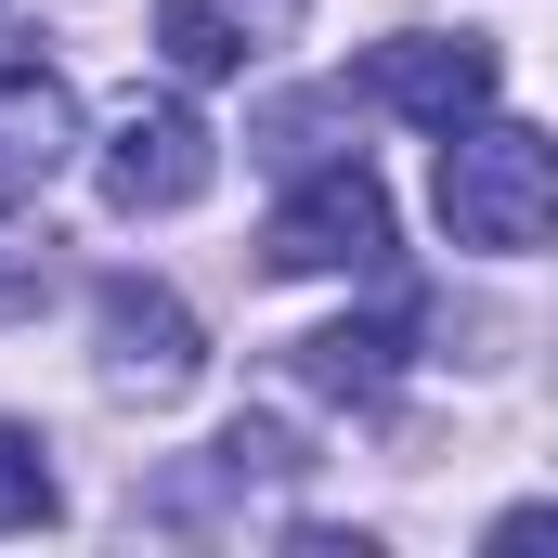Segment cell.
<instances>
[{"instance_id": "obj_6", "label": "cell", "mask_w": 558, "mask_h": 558, "mask_svg": "<svg viewBox=\"0 0 558 558\" xmlns=\"http://www.w3.org/2000/svg\"><path fill=\"white\" fill-rule=\"evenodd\" d=\"M65 156H78V105H65V78H52V65H0V208L39 195Z\"/></svg>"}, {"instance_id": "obj_10", "label": "cell", "mask_w": 558, "mask_h": 558, "mask_svg": "<svg viewBox=\"0 0 558 558\" xmlns=\"http://www.w3.org/2000/svg\"><path fill=\"white\" fill-rule=\"evenodd\" d=\"M39 312H52V247L0 234V325H39Z\"/></svg>"}, {"instance_id": "obj_9", "label": "cell", "mask_w": 558, "mask_h": 558, "mask_svg": "<svg viewBox=\"0 0 558 558\" xmlns=\"http://www.w3.org/2000/svg\"><path fill=\"white\" fill-rule=\"evenodd\" d=\"M65 494H52V454H39V428L0 416V533H39Z\"/></svg>"}, {"instance_id": "obj_7", "label": "cell", "mask_w": 558, "mask_h": 558, "mask_svg": "<svg viewBox=\"0 0 558 558\" xmlns=\"http://www.w3.org/2000/svg\"><path fill=\"white\" fill-rule=\"evenodd\" d=\"M286 377L299 390H325V403H390L403 390V312H364V325H312L299 351H286Z\"/></svg>"}, {"instance_id": "obj_4", "label": "cell", "mask_w": 558, "mask_h": 558, "mask_svg": "<svg viewBox=\"0 0 558 558\" xmlns=\"http://www.w3.org/2000/svg\"><path fill=\"white\" fill-rule=\"evenodd\" d=\"M494 39H468V26H416V39H377L364 52V105H390V118H416V131H454V118H481L494 105Z\"/></svg>"}, {"instance_id": "obj_8", "label": "cell", "mask_w": 558, "mask_h": 558, "mask_svg": "<svg viewBox=\"0 0 558 558\" xmlns=\"http://www.w3.org/2000/svg\"><path fill=\"white\" fill-rule=\"evenodd\" d=\"M274 26H286V0H156V52L182 78H247L274 52Z\"/></svg>"}, {"instance_id": "obj_2", "label": "cell", "mask_w": 558, "mask_h": 558, "mask_svg": "<svg viewBox=\"0 0 558 558\" xmlns=\"http://www.w3.org/2000/svg\"><path fill=\"white\" fill-rule=\"evenodd\" d=\"M260 260H274V274H390V182H377L364 156H325V169L274 208Z\"/></svg>"}, {"instance_id": "obj_1", "label": "cell", "mask_w": 558, "mask_h": 558, "mask_svg": "<svg viewBox=\"0 0 558 558\" xmlns=\"http://www.w3.org/2000/svg\"><path fill=\"white\" fill-rule=\"evenodd\" d=\"M546 208H558V143L520 131V118H454L441 131V234L481 247V260H520L546 247Z\"/></svg>"}, {"instance_id": "obj_5", "label": "cell", "mask_w": 558, "mask_h": 558, "mask_svg": "<svg viewBox=\"0 0 558 558\" xmlns=\"http://www.w3.org/2000/svg\"><path fill=\"white\" fill-rule=\"evenodd\" d=\"M105 377L131 390V403H182L195 390V364H208V338H195V312L169 299V286H143V274H105Z\"/></svg>"}, {"instance_id": "obj_3", "label": "cell", "mask_w": 558, "mask_h": 558, "mask_svg": "<svg viewBox=\"0 0 558 558\" xmlns=\"http://www.w3.org/2000/svg\"><path fill=\"white\" fill-rule=\"evenodd\" d=\"M208 169H221V143H208V118L182 92H131L105 118V208H131V221L143 208H195Z\"/></svg>"}]
</instances>
